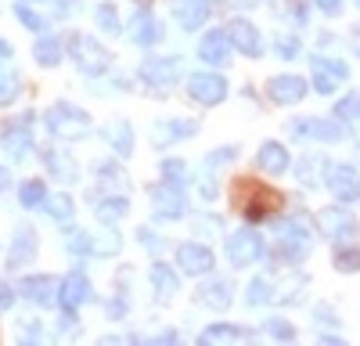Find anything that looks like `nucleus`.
<instances>
[{
	"instance_id": "obj_32",
	"label": "nucleus",
	"mask_w": 360,
	"mask_h": 346,
	"mask_svg": "<svg viewBox=\"0 0 360 346\" xmlns=\"http://www.w3.org/2000/svg\"><path fill=\"white\" fill-rule=\"evenodd\" d=\"M278 296H274V285H270V278H252L249 281V296H245V303L249 307H263V303H274Z\"/></svg>"
},
{
	"instance_id": "obj_51",
	"label": "nucleus",
	"mask_w": 360,
	"mask_h": 346,
	"mask_svg": "<svg viewBox=\"0 0 360 346\" xmlns=\"http://www.w3.org/2000/svg\"><path fill=\"white\" fill-rule=\"evenodd\" d=\"M11 303H15V288L8 281H0V310H8Z\"/></svg>"
},
{
	"instance_id": "obj_29",
	"label": "nucleus",
	"mask_w": 360,
	"mask_h": 346,
	"mask_svg": "<svg viewBox=\"0 0 360 346\" xmlns=\"http://www.w3.org/2000/svg\"><path fill=\"white\" fill-rule=\"evenodd\" d=\"M44 162H47V169L54 173L58 181H76L79 177V169H76V162L62 152V148H51V152H44Z\"/></svg>"
},
{
	"instance_id": "obj_10",
	"label": "nucleus",
	"mask_w": 360,
	"mask_h": 346,
	"mask_svg": "<svg viewBox=\"0 0 360 346\" xmlns=\"http://www.w3.org/2000/svg\"><path fill=\"white\" fill-rule=\"evenodd\" d=\"M176 264H180L184 274H209L217 267V256H213V249H205L198 242H188V245L176 249Z\"/></svg>"
},
{
	"instance_id": "obj_56",
	"label": "nucleus",
	"mask_w": 360,
	"mask_h": 346,
	"mask_svg": "<svg viewBox=\"0 0 360 346\" xmlns=\"http://www.w3.org/2000/svg\"><path fill=\"white\" fill-rule=\"evenodd\" d=\"M155 342H176V332H162V335H155Z\"/></svg>"
},
{
	"instance_id": "obj_25",
	"label": "nucleus",
	"mask_w": 360,
	"mask_h": 346,
	"mask_svg": "<svg viewBox=\"0 0 360 346\" xmlns=\"http://www.w3.org/2000/svg\"><path fill=\"white\" fill-rule=\"evenodd\" d=\"M94 213H98V220L101 224H119V220H123L127 213H130V202H127V195L123 191H112V195H105L101 202H98V206H94Z\"/></svg>"
},
{
	"instance_id": "obj_36",
	"label": "nucleus",
	"mask_w": 360,
	"mask_h": 346,
	"mask_svg": "<svg viewBox=\"0 0 360 346\" xmlns=\"http://www.w3.org/2000/svg\"><path fill=\"white\" fill-rule=\"evenodd\" d=\"M44 210L54 217V220H72V198L69 195H51V198H44Z\"/></svg>"
},
{
	"instance_id": "obj_47",
	"label": "nucleus",
	"mask_w": 360,
	"mask_h": 346,
	"mask_svg": "<svg viewBox=\"0 0 360 346\" xmlns=\"http://www.w3.org/2000/svg\"><path fill=\"white\" fill-rule=\"evenodd\" d=\"M65 245H69L72 252H90V235H86V231H69Z\"/></svg>"
},
{
	"instance_id": "obj_54",
	"label": "nucleus",
	"mask_w": 360,
	"mask_h": 346,
	"mask_svg": "<svg viewBox=\"0 0 360 346\" xmlns=\"http://www.w3.org/2000/svg\"><path fill=\"white\" fill-rule=\"evenodd\" d=\"M349 47H353V54H360V25L349 33Z\"/></svg>"
},
{
	"instance_id": "obj_16",
	"label": "nucleus",
	"mask_w": 360,
	"mask_h": 346,
	"mask_svg": "<svg viewBox=\"0 0 360 346\" xmlns=\"http://www.w3.org/2000/svg\"><path fill=\"white\" fill-rule=\"evenodd\" d=\"M130 40H134L137 47H155V44L162 40L159 18H155L152 11H137V15L130 18Z\"/></svg>"
},
{
	"instance_id": "obj_18",
	"label": "nucleus",
	"mask_w": 360,
	"mask_h": 346,
	"mask_svg": "<svg viewBox=\"0 0 360 346\" xmlns=\"http://www.w3.org/2000/svg\"><path fill=\"white\" fill-rule=\"evenodd\" d=\"M169 11L180 25L195 33V29H202V22L209 18V0H169Z\"/></svg>"
},
{
	"instance_id": "obj_35",
	"label": "nucleus",
	"mask_w": 360,
	"mask_h": 346,
	"mask_svg": "<svg viewBox=\"0 0 360 346\" xmlns=\"http://www.w3.org/2000/svg\"><path fill=\"white\" fill-rule=\"evenodd\" d=\"M98 181H101V188H108V191H123V188H127L123 169L112 166V162H101V166H98Z\"/></svg>"
},
{
	"instance_id": "obj_2",
	"label": "nucleus",
	"mask_w": 360,
	"mask_h": 346,
	"mask_svg": "<svg viewBox=\"0 0 360 346\" xmlns=\"http://www.w3.org/2000/svg\"><path fill=\"white\" fill-rule=\"evenodd\" d=\"M47 130L54 134V137H62V141H76V137H83L86 130H90V115L83 112V108H76V105H69V101H58V105H51L47 108Z\"/></svg>"
},
{
	"instance_id": "obj_46",
	"label": "nucleus",
	"mask_w": 360,
	"mask_h": 346,
	"mask_svg": "<svg viewBox=\"0 0 360 346\" xmlns=\"http://www.w3.org/2000/svg\"><path fill=\"white\" fill-rule=\"evenodd\" d=\"M231 159H238V148H220V152H209V155H205V169H217V166H224V162H231Z\"/></svg>"
},
{
	"instance_id": "obj_33",
	"label": "nucleus",
	"mask_w": 360,
	"mask_h": 346,
	"mask_svg": "<svg viewBox=\"0 0 360 346\" xmlns=\"http://www.w3.org/2000/svg\"><path fill=\"white\" fill-rule=\"evenodd\" d=\"M33 54H37L40 65H58V62H62V44H58L54 37H40L37 47H33Z\"/></svg>"
},
{
	"instance_id": "obj_57",
	"label": "nucleus",
	"mask_w": 360,
	"mask_h": 346,
	"mask_svg": "<svg viewBox=\"0 0 360 346\" xmlns=\"http://www.w3.org/2000/svg\"><path fill=\"white\" fill-rule=\"evenodd\" d=\"M0 58H11V44L8 40H0Z\"/></svg>"
},
{
	"instance_id": "obj_45",
	"label": "nucleus",
	"mask_w": 360,
	"mask_h": 346,
	"mask_svg": "<svg viewBox=\"0 0 360 346\" xmlns=\"http://www.w3.org/2000/svg\"><path fill=\"white\" fill-rule=\"evenodd\" d=\"M98 25L105 29V33H119V15H115L112 4H101L98 8Z\"/></svg>"
},
{
	"instance_id": "obj_27",
	"label": "nucleus",
	"mask_w": 360,
	"mask_h": 346,
	"mask_svg": "<svg viewBox=\"0 0 360 346\" xmlns=\"http://www.w3.org/2000/svg\"><path fill=\"white\" fill-rule=\"evenodd\" d=\"M105 137H108V144L119 152V155H130L134 152V130H130V123L127 120H115V123H108L105 127Z\"/></svg>"
},
{
	"instance_id": "obj_1",
	"label": "nucleus",
	"mask_w": 360,
	"mask_h": 346,
	"mask_svg": "<svg viewBox=\"0 0 360 346\" xmlns=\"http://www.w3.org/2000/svg\"><path fill=\"white\" fill-rule=\"evenodd\" d=\"M231 198L249 220H266L285 206V195L278 188H270V184H259V181H238Z\"/></svg>"
},
{
	"instance_id": "obj_24",
	"label": "nucleus",
	"mask_w": 360,
	"mask_h": 346,
	"mask_svg": "<svg viewBox=\"0 0 360 346\" xmlns=\"http://www.w3.org/2000/svg\"><path fill=\"white\" fill-rule=\"evenodd\" d=\"M256 162H259V169H266V173H285V169H288V148H281L278 141H266V144H259Z\"/></svg>"
},
{
	"instance_id": "obj_12",
	"label": "nucleus",
	"mask_w": 360,
	"mask_h": 346,
	"mask_svg": "<svg viewBox=\"0 0 360 346\" xmlns=\"http://www.w3.org/2000/svg\"><path fill=\"white\" fill-rule=\"evenodd\" d=\"M176 76H180V58H148V62L141 65V79L148 86H155V91L169 86Z\"/></svg>"
},
{
	"instance_id": "obj_37",
	"label": "nucleus",
	"mask_w": 360,
	"mask_h": 346,
	"mask_svg": "<svg viewBox=\"0 0 360 346\" xmlns=\"http://www.w3.org/2000/svg\"><path fill=\"white\" fill-rule=\"evenodd\" d=\"M335 120L356 123V127H360V94H346V98L335 105Z\"/></svg>"
},
{
	"instance_id": "obj_53",
	"label": "nucleus",
	"mask_w": 360,
	"mask_h": 346,
	"mask_svg": "<svg viewBox=\"0 0 360 346\" xmlns=\"http://www.w3.org/2000/svg\"><path fill=\"white\" fill-rule=\"evenodd\" d=\"M108 314H112V317L127 314V300H112V303H108Z\"/></svg>"
},
{
	"instance_id": "obj_9",
	"label": "nucleus",
	"mask_w": 360,
	"mask_h": 346,
	"mask_svg": "<svg viewBox=\"0 0 360 346\" xmlns=\"http://www.w3.org/2000/svg\"><path fill=\"white\" fill-rule=\"evenodd\" d=\"M346 79H349L346 62H335V58H314V86H317V94H335Z\"/></svg>"
},
{
	"instance_id": "obj_52",
	"label": "nucleus",
	"mask_w": 360,
	"mask_h": 346,
	"mask_svg": "<svg viewBox=\"0 0 360 346\" xmlns=\"http://www.w3.org/2000/svg\"><path fill=\"white\" fill-rule=\"evenodd\" d=\"M317 317L324 325H335V314H332V307H317Z\"/></svg>"
},
{
	"instance_id": "obj_34",
	"label": "nucleus",
	"mask_w": 360,
	"mask_h": 346,
	"mask_svg": "<svg viewBox=\"0 0 360 346\" xmlns=\"http://www.w3.org/2000/svg\"><path fill=\"white\" fill-rule=\"evenodd\" d=\"M119 245H123V238H119V231H105V235H90V252H94V256H112V252H119Z\"/></svg>"
},
{
	"instance_id": "obj_4",
	"label": "nucleus",
	"mask_w": 360,
	"mask_h": 346,
	"mask_svg": "<svg viewBox=\"0 0 360 346\" xmlns=\"http://www.w3.org/2000/svg\"><path fill=\"white\" fill-rule=\"evenodd\" d=\"M263 252V238H259V231L245 227V231H234V235L227 238V260L234 267H249L256 264Z\"/></svg>"
},
{
	"instance_id": "obj_55",
	"label": "nucleus",
	"mask_w": 360,
	"mask_h": 346,
	"mask_svg": "<svg viewBox=\"0 0 360 346\" xmlns=\"http://www.w3.org/2000/svg\"><path fill=\"white\" fill-rule=\"evenodd\" d=\"M8 184H11V173L0 166V191H8Z\"/></svg>"
},
{
	"instance_id": "obj_8",
	"label": "nucleus",
	"mask_w": 360,
	"mask_h": 346,
	"mask_svg": "<svg viewBox=\"0 0 360 346\" xmlns=\"http://www.w3.org/2000/svg\"><path fill=\"white\" fill-rule=\"evenodd\" d=\"M188 94H191V101H198V105H220V101L227 98V83H224V76H217V72H195V76L188 79Z\"/></svg>"
},
{
	"instance_id": "obj_7",
	"label": "nucleus",
	"mask_w": 360,
	"mask_h": 346,
	"mask_svg": "<svg viewBox=\"0 0 360 346\" xmlns=\"http://www.w3.org/2000/svg\"><path fill=\"white\" fill-rule=\"evenodd\" d=\"M152 202H155V217H162V220H176V217L188 213V198H184V191H180V184H173V181L155 184Z\"/></svg>"
},
{
	"instance_id": "obj_26",
	"label": "nucleus",
	"mask_w": 360,
	"mask_h": 346,
	"mask_svg": "<svg viewBox=\"0 0 360 346\" xmlns=\"http://www.w3.org/2000/svg\"><path fill=\"white\" fill-rule=\"evenodd\" d=\"M152 288H155V296H159L162 303H169V300L180 293V278L173 274V267L152 264Z\"/></svg>"
},
{
	"instance_id": "obj_28",
	"label": "nucleus",
	"mask_w": 360,
	"mask_h": 346,
	"mask_svg": "<svg viewBox=\"0 0 360 346\" xmlns=\"http://www.w3.org/2000/svg\"><path fill=\"white\" fill-rule=\"evenodd\" d=\"M295 173H299V181H303V184H310V188H314L317 181H324V173H328V159H324V155H317V152H310V155L299 159Z\"/></svg>"
},
{
	"instance_id": "obj_39",
	"label": "nucleus",
	"mask_w": 360,
	"mask_h": 346,
	"mask_svg": "<svg viewBox=\"0 0 360 346\" xmlns=\"http://www.w3.org/2000/svg\"><path fill=\"white\" fill-rule=\"evenodd\" d=\"M335 267L339 271H360V245H339L335 249Z\"/></svg>"
},
{
	"instance_id": "obj_58",
	"label": "nucleus",
	"mask_w": 360,
	"mask_h": 346,
	"mask_svg": "<svg viewBox=\"0 0 360 346\" xmlns=\"http://www.w3.org/2000/svg\"><path fill=\"white\" fill-rule=\"evenodd\" d=\"M141 4H148V0H141Z\"/></svg>"
},
{
	"instance_id": "obj_21",
	"label": "nucleus",
	"mask_w": 360,
	"mask_h": 346,
	"mask_svg": "<svg viewBox=\"0 0 360 346\" xmlns=\"http://www.w3.org/2000/svg\"><path fill=\"white\" fill-rule=\"evenodd\" d=\"M227 33H231V44L242 51V54H249V58H256L259 54V33H256V25L252 22H245V18H234L231 25H227Z\"/></svg>"
},
{
	"instance_id": "obj_40",
	"label": "nucleus",
	"mask_w": 360,
	"mask_h": 346,
	"mask_svg": "<svg viewBox=\"0 0 360 346\" xmlns=\"http://www.w3.org/2000/svg\"><path fill=\"white\" fill-rule=\"evenodd\" d=\"M44 198H47V188H44L40 181H25V184H22V206H25V210L44 206Z\"/></svg>"
},
{
	"instance_id": "obj_23",
	"label": "nucleus",
	"mask_w": 360,
	"mask_h": 346,
	"mask_svg": "<svg viewBox=\"0 0 360 346\" xmlns=\"http://www.w3.org/2000/svg\"><path fill=\"white\" fill-rule=\"evenodd\" d=\"M231 281H224V278H213V281H205L202 288H198V300L205 303V307H213V310H227L231 307Z\"/></svg>"
},
{
	"instance_id": "obj_13",
	"label": "nucleus",
	"mask_w": 360,
	"mask_h": 346,
	"mask_svg": "<svg viewBox=\"0 0 360 346\" xmlns=\"http://www.w3.org/2000/svg\"><path fill=\"white\" fill-rule=\"evenodd\" d=\"M0 144H4V152L11 159H25L29 152H33V130H29V115H22L18 123L4 127V134H0Z\"/></svg>"
},
{
	"instance_id": "obj_20",
	"label": "nucleus",
	"mask_w": 360,
	"mask_h": 346,
	"mask_svg": "<svg viewBox=\"0 0 360 346\" xmlns=\"http://www.w3.org/2000/svg\"><path fill=\"white\" fill-rule=\"evenodd\" d=\"M191 134H198V123L195 120H162L152 130V141H155V148H169L173 141H184Z\"/></svg>"
},
{
	"instance_id": "obj_17",
	"label": "nucleus",
	"mask_w": 360,
	"mask_h": 346,
	"mask_svg": "<svg viewBox=\"0 0 360 346\" xmlns=\"http://www.w3.org/2000/svg\"><path fill=\"white\" fill-rule=\"evenodd\" d=\"M198 58H202V62H213V65H227V58H231L227 29H213V33H205L202 44H198Z\"/></svg>"
},
{
	"instance_id": "obj_59",
	"label": "nucleus",
	"mask_w": 360,
	"mask_h": 346,
	"mask_svg": "<svg viewBox=\"0 0 360 346\" xmlns=\"http://www.w3.org/2000/svg\"><path fill=\"white\" fill-rule=\"evenodd\" d=\"M356 4H360V0H356Z\"/></svg>"
},
{
	"instance_id": "obj_31",
	"label": "nucleus",
	"mask_w": 360,
	"mask_h": 346,
	"mask_svg": "<svg viewBox=\"0 0 360 346\" xmlns=\"http://www.w3.org/2000/svg\"><path fill=\"white\" fill-rule=\"evenodd\" d=\"M310 235H314V224L307 217H288L281 224V238H292V242H307L310 245Z\"/></svg>"
},
{
	"instance_id": "obj_19",
	"label": "nucleus",
	"mask_w": 360,
	"mask_h": 346,
	"mask_svg": "<svg viewBox=\"0 0 360 346\" xmlns=\"http://www.w3.org/2000/svg\"><path fill=\"white\" fill-rule=\"evenodd\" d=\"M86 300H90V281H86V274L72 271V274L62 281V288H58V303H62L65 310H79Z\"/></svg>"
},
{
	"instance_id": "obj_15",
	"label": "nucleus",
	"mask_w": 360,
	"mask_h": 346,
	"mask_svg": "<svg viewBox=\"0 0 360 346\" xmlns=\"http://www.w3.org/2000/svg\"><path fill=\"white\" fill-rule=\"evenodd\" d=\"M58 288H62V281H54L51 274H33L22 281V296L33 300L37 307H51L58 303Z\"/></svg>"
},
{
	"instance_id": "obj_3",
	"label": "nucleus",
	"mask_w": 360,
	"mask_h": 346,
	"mask_svg": "<svg viewBox=\"0 0 360 346\" xmlns=\"http://www.w3.org/2000/svg\"><path fill=\"white\" fill-rule=\"evenodd\" d=\"M69 51H72V58H76V65H79V72H86V76H101L108 65H112V54L94 40V37H83V33H76L72 40H69Z\"/></svg>"
},
{
	"instance_id": "obj_50",
	"label": "nucleus",
	"mask_w": 360,
	"mask_h": 346,
	"mask_svg": "<svg viewBox=\"0 0 360 346\" xmlns=\"http://www.w3.org/2000/svg\"><path fill=\"white\" fill-rule=\"evenodd\" d=\"M317 11H324V15H342V0H317Z\"/></svg>"
},
{
	"instance_id": "obj_11",
	"label": "nucleus",
	"mask_w": 360,
	"mask_h": 346,
	"mask_svg": "<svg viewBox=\"0 0 360 346\" xmlns=\"http://www.w3.org/2000/svg\"><path fill=\"white\" fill-rule=\"evenodd\" d=\"M266 94H270V101H278V105H299L310 91H307L303 76H274L266 83Z\"/></svg>"
},
{
	"instance_id": "obj_14",
	"label": "nucleus",
	"mask_w": 360,
	"mask_h": 346,
	"mask_svg": "<svg viewBox=\"0 0 360 346\" xmlns=\"http://www.w3.org/2000/svg\"><path fill=\"white\" fill-rule=\"evenodd\" d=\"M292 137H317V141H342V127L339 120H317V115H307V120H295L288 127Z\"/></svg>"
},
{
	"instance_id": "obj_41",
	"label": "nucleus",
	"mask_w": 360,
	"mask_h": 346,
	"mask_svg": "<svg viewBox=\"0 0 360 346\" xmlns=\"http://www.w3.org/2000/svg\"><path fill=\"white\" fill-rule=\"evenodd\" d=\"M15 15H18V22H22V25H29V29H33V33H44V18H40L33 8H29L25 0H22V4L15 8Z\"/></svg>"
},
{
	"instance_id": "obj_5",
	"label": "nucleus",
	"mask_w": 360,
	"mask_h": 346,
	"mask_svg": "<svg viewBox=\"0 0 360 346\" xmlns=\"http://www.w3.org/2000/svg\"><path fill=\"white\" fill-rule=\"evenodd\" d=\"M324 184H328V191H332L339 202H356V198H360V173H356L353 166H346V162L328 166Z\"/></svg>"
},
{
	"instance_id": "obj_48",
	"label": "nucleus",
	"mask_w": 360,
	"mask_h": 346,
	"mask_svg": "<svg viewBox=\"0 0 360 346\" xmlns=\"http://www.w3.org/2000/svg\"><path fill=\"white\" fill-rule=\"evenodd\" d=\"M195 231H198V235H220L224 224H220L217 217H198V220H195Z\"/></svg>"
},
{
	"instance_id": "obj_6",
	"label": "nucleus",
	"mask_w": 360,
	"mask_h": 346,
	"mask_svg": "<svg viewBox=\"0 0 360 346\" xmlns=\"http://www.w3.org/2000/svg\"><path fill=\"white\" fill-rule=\"evenodd\" d=\"M314 224H317L321 235H328V238H349V235H356V217H353L346 206H328V210H321Z\"/></svg>"
},
{
	"instance_id": "obj_49",
	"label": "nucleus",
	"mask_w": 360,
	"mask_h": 346,
	"mask_svg": "<svg viewBox=\"0 0 360 346\" xmlns=\"http://www.w3.org/2000/svg\"><path fill=\"white\" fill-rule=\"evenodd\" d=\"M137 238H141V245H148V249H155V252L162 249V242L155 238V231H148V227H141V231H137Z\"/></svg>"
},
{
	"instance_id": "obj_38",
	"label": "nucleus",
	"mask_w": 360,
	"mask_h": 346,
	"mask_svg": "<svg viewBox=\"0 0 360 346\" xmlns=\"http://www.w3.org/2000/svg\"><path fill=\"white\" fill-rule=\"evenodd\" d=\"M18 98V76L0 62V105H8V101H15Z\"/></svg>"
},
{
	"instance_id": "obj_43",
	"label": "nucleus",
	"mask_w": 360,
	"mask_h": 346,
	"mask_svg": "<svg viewBox=\"0 0 360 346\" xmlns=\"http://www.w3.org/2000/svg\"><path fill=\"white\" fill-rule=\"evenodd\" d=\"M162 173H166V181L184 184V181H188V162H180V159H166V162H162Z\"/></svg>"
},
{
	"instance_id": "obj_22",
	"label": "nucleus",
	"mask_w": 360,
	"mask_h": 346,
	"mask_svg": "<svg viewBox=\"0 0 360 346\" xmlns=\"http://www.w3.org/2000/svg\"><path fill=\"white\" fill-rule=\"evenodd\" d=\"M33 256H37V231H33V227H22L18 235H15V242H11L8 267H11V271H18V267H22V264H29Z\"/></svg>"
},
{
	"instance_id": "obj_30",
	"label": "nucleus",
	"mask_w": 360,
	"mask_h": 346,
	"mask_svg": "<svg viewBox=\"0 0 360 346\" xmlns=\"http://www.w3.org/2000/svg\"><path fill=\"white\" fill-rule=\"evenodd\" d=\"M234 339H256V332L234 328V325H213L198 335V342H234Z\"/></svg>"
},
{
	"instance_id": "obj_42",
	"label": "nucleus",
	"mask_w": 360,
	"mask_h": 346,
	"mask_svg": "<svg viewBox=\"0 0 360 346\" xmlns=\"http://www.w3.org/2000/svg\"><path fill=\"white\" fill-rule=\"evenodd\" d=\"M266 332L274 335V339H281V342H292V339H295V328L285 321V317H270V321H266Z\"/></svg>"
},
{
	"instance_id": "obj_44",
	"label": "nucleus",
	"mask_w": 360,
	"mask_h": 346,
	"mask_svg": "<svg viewBox=\"0 0 360 346\" xmlns=\"http://www.w3.org/2000/svg\"><path fill=\"white\" fill-rule=\"evenodd\" d=\"M274 51H278V58H295L299 54V37L295 33H281L278 44H274Z\"/></svg>"
}]
</instances>
